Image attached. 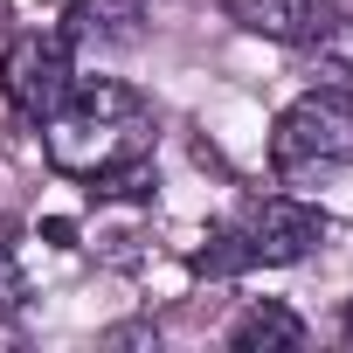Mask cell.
<instances>
[{
    "instance_id": "obj_3",
    "label": "cell",
    "mask_w": 353,
    "mask_h": 353,
    "mask_svg": "<svg viewBox=\"0 0 353 353\" xmlns=\"http://www.w3.org/2000/svg\"><path fill=\"white\" fill-rule=\"evenodd\" d=\"M270 166L284 181L298 173H325V166H353V97L319 83L305 97H291L270 125Z\"/></svg>"
},
{
    "instance_id": "obj_10",
    "label": "cell",
    "mask_w": 353,
    "mask_h": 353,
    "mask_svg": "<svg viewBox=\"0 0 353 353\" xmlns=\"http://www.w3.org/2000/svg\"><path fill=\"white\" fill-rule=\"evenodd\" d=\"M339 332H346V339H353V305H346V319H339Z\"/></svg>"
},
{
    "instance_id": "obj_2",
    "label": "cell",
    "mask_w": 353,
    "mask_h": 353,
    "mask_svg": "<svg viewBox=\"0 0 353 353\" xmlns=\"http://www.w3.org/2000/svg\"><path fill=\"white\" fill-rule=\"evenodd\" d=\"M332 215L298 201V194H263V201H243L229 222H215L194 250V270L201 277H243V270H277V263H298L325 243Z\"/></svg>"
},
{
    "instance_id": "obj_5",
    "label": "cell",
    "mask_w": 353,
    "mask_h": 353,
    "mask_svg": "<svg viewBox=\"0 0 353 353\" xmlns=\"http://www.w3.org/2000/svg\"><path fill=\"white\" fill-rule=\"evenodd\" d=\"M222 14L263 42H284V49H312L332 21H339V0H222Z\"/></svg>"
},
{
    "instance_id": "obj_9",
    "label": "cell",
    "mask_w": 353,
    "mask_h": 353,
    "mask_svg": "<svg viewBox=\"0 0 353 353\" xmlns=\"http://www.w3.org/2000/svg\"><path fill=\"white\" fill-rule=\"evenodd\" d=\"M21 298H28V277H21V263H14V250L0 243V319H8V312H14Z\"/></svg>"
},
{
    "instance_id": "obj_8",
    "label": "cell",
    "mask_w": 353,
    "mask_h": 353,
    "mask_svg": "<svg viewBox=\"0 0 353 353\" xmlns=\"http://www.w3.org/2000/svg\"><path fill=\"white\" fill-rule=\"evenodd\" d=\"M312 56H319L325 83L353 97V14H346V8H339V21H332V28H325V35L312 42Z\"/></svg>"
},
{
    "instance_id": "obj_7",
    "label": "cell",
    "mask_w": 353,
    "mask_h": 353,
    "mask_svg": "<svg viewBox=\"0 0 353 353\" xmlns=\"http://www.w3.org/2000/svg\"><path fill=\"white\" fill-rule=\"evenodd\" d=\"M222 339H229L236 353H256V346L270 353V346H305V339H312V325H305L291 305H277V298H256V305H250V312H243V319H236Z\"/></svg>"
},
{
    "instance_id": "obj_6",
    "label": "cell",
    "mask_w": 353,
    "mask_h": 353,
    "mask_svg": "<svg viewBox=\"0 0 353 353\" xmlns=\"http://www.w3.org/2000/svg\"><path fill=\"white\" fill-rule=\"evenodd\" d=\"M63 35H70L77 56H118V49L145 42V8L139 0H70Z\"/></svg>"
},
{
    "instance_id": "obj_1",
    "label": "cell",
    "mask_w": 353,
    "mask_h": 353,
    "mask_svg": "<svg viewBox=\"0 0 353 353\" xmlns=\"http://www.w3.org/2000/svg\"><path fill=\"white\" fill-rule=\"evenodd\" d=\"M152 139H159V111L125 77H77L56 118H42V152L70 181H97L111 166L152 159Z\"/></svg>"
},
{
    "instance_id": "obj_4",
    "label": "cell",
    "mask_w": 353,
    "mask_h": 353,
    "mask_svg": "<svg viewBox=\"0 0 353 353\" xmlns=\"http://www.w3.org/2000/svg\"><path fill=\"white\" fill-rule=\"evenodd\" d=\"M77 90V49L63 28H21L8 49H0V104H8L21 125L56 118V104Z\"/></svg>"
}]
</instances>
